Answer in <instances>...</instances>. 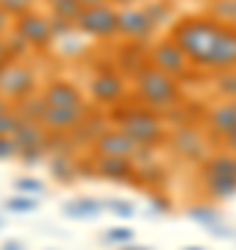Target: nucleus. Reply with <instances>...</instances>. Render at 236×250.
<instances>
[{"label": "nucleus", "instance_id": "f257e3e1", "mask_svg": "<svg viewBox=\"0 0 236 250\" xmlns=\"http://www.w3.org/2000/svg\"><path fill=\"white\" fill-rule=\"evenodd\" d=\"M170 39L181 47L195 70H236V28L209 14L181 17L170 31Z\"/></svg>", "mask_w": 236, "mask_h": 250}, {"label": "nucleus", "instance_id": "f03ea898", "mask_svg": "<svg viewBox=\"0 0 236 250\" xmlns=\"http://www.w3.org/2000/svg\"><path fill=\"white\" fill-rule=\"evenodd\" d=\"M134 95L139 98V103L150 111H167V108H175L178 100H181V83L178 78L167 75V72L156 70V67H147L134 78Z\"/></svg>", "mask_w": 236, "mask_h": 250}, {"label": "nucleus", "instance_id": "7ed1b4c3", "mask_svg": "<svg viewBox=\"0 0 236 250\" xmlns=\"http://www.w3.org/2000/svg\"><path fill=\"white\" fill-rule=\"evenodd\" d=\"M203 187L211 197H234L236 195V156L234 153H211L200 170Z\"/></svg>", "mask_w": 236, "mask_h": 250}, {"label": "nucleus", "instance_id": "20e7f679", "mask_svg": "<svg viewBox=\"0 0 236 250\" xmlns=\"http://www.w3.org/2000/svg\"><path fill=\"white\" fill-rule=\"evenodd\" d=\"M119 128L125 131L139 147H156L167 139V131H164V123L158 120L156 111L150 108H131L128 114H119Z\"/></svg>", "mask_w": 236, "mask_h": 250}, {"label": "nucleus", "instance_id": "39448f33", "mask_svg": "<svg viewBox=\"0 0 236 250\" xmlns=\"http://www.w3.org/2000/svg\"><path fill=\"white\" fill-rule=\"evenodd\" d=\"M75 28L92 39H114V36H119V9H114L111 3L83 9L81 17L75 20Z\"/></svg>", "mask_w": 236, "mask_h": 250}, {"label": "nucleus", "instance_id": "423d86ee", "mask_svg": "<svg viewBox=\"0 0 236 250\" xmlns=\"http://www.w3.org/2000/svg\"><path fill=\"white\" fill-rule=\"evenodd\" d=\"M37 95V72L25 62H9L3 81H0V98H6L14 106L20 100Z\"/></svg>", "mask_w": 236, "mask_h": 250}, {"label": "nucleus", "instance_id": "0eeeda50", "mask_svg": "<svg viewBox=\"0 0 236 250\" xmlns=\"http://www.w3.org/2000/svg\"><path fill=\"white\" fill-rule=\"evenodd\" d=\"M14 34L22 36L25 45L34 47V50H45V47H50V42L56 39L50 17H47V14H39V11H28V14L14 20Z\"/></svg>", "mask_w": 236, "mask_h": 250}, {"label": "nucleus", "instance_id": "6e6552de", "mask_svg": "<svg viewBox=\"0 0 236 250\" xmlns=\"http://www.w3.org/2000/svg\"><path fill=\"white\" fill-rule=\"evenodd\" d=\"M150 67L167 72V75H173V78H183V75L192 70L186 53L175 45L170 36H167V39H158L156 45H150Z\"/></svg>", "mask_w": 236, "mask_h": 250}, {"label": "nucleus", "instance_id": "1a4fd4ad", "mask_svg": "<svg viewBox=\"0 0 236 250\" xmlns=\"http://www.w3.org/2000/svg\"><path fill=\"white\" fill-rule=\"evenodd\" d=\"M170 145L178 156L189 161H209V136L200 131L197 125H178L170 134Z\"/></svg>", "mask_w": 236, "mask_h": 250}, {"label": "nucleus", "instance_id": "9d476101", "mask_svg": "<svg viewBox=\"0 0 236 250\" xmlns=\"http://www.w3.org/2000/svg\"><path fill=\"white\" fill-rule=\"evenodd\" d=\"M203 125L211 136L225 142L231 134H236V100H217L203 111Z\"/></svg>", "mask_w": 236, "mask_h": 250}, {"label": "nucleus", "instance_id": "9b49d317", "mask_svg": "<svg viewBox=\"0 0 236 250\" xmlns=\"http://www.w3.org/2000/svg\"><path fill=\"white\" fill-rule=\"evenodd\" d=\"M92 150H95L98 159H134L139 145L117 125V128H109L106 134L100 136L98 142L92 145Z\"/></svg>", "mask_w": 236, "mask_h": 250}, {"label": "nucleus", "instance_id": "f8f14e48", "mask_svg": "<svg viewBox=\"0 0 236 250\" xmlns=\"http://www.w3.org/2000/svg\"><path fill=\"white\" fill-rule=\"evenodd\" d=\"M156 34V25L145 6H128L119 9V36H125L131 42H147Z\"/></svg>", "mask_w": 236, "mask_h": 250}, {"label": "nucleus", "instance_id": "ddd939ff", "mask_svg": "<svg viewBox=\"0 0 236 250\" xmlns=\"http://www.w3.org/2000/svg\"><path fill=\"white\" fill-rule=\"evenodd\" d=\"M89 95H92L95 103H100V106H117L119 100L125 98V83H122V78H119L117 72L103 70V72H98V75H92Z\"/></svg>", "mask_w": 236, "mask_h": 250}, {"label": "nucleus", "instance_id": "4468645a", "mask_svg": "<svg viewBox=\"0 0 236 250\" xmlns=\"http://www.w3.org/2000/svg\"><path fill=\"white\" fill-rule=\"evenodd\" d=\"M42 98L50 108H81L83 106V95L81 89L70 83V81H50L45 83V89H42Z\"/></svg>", "mask_w": 236, "mask_h": 250}, {"label": "nucleus", "instance_id": "2eb2a0df", "mask_svg": "<svg viewBox=\"0 0 236 250\" xmlns=\"http://www.w3.org/2000/svg\"><path fill=\"white\" fill-rule=\"evenodd\" d=\"M83 120H86V106H81V108H50L47 106V114L42 120V125L50 134H67V131L78 128Z\"/></svg>", "mask_w": 236, "mask_h": 250}, {"label": "nucleus", "instance_id": "dca6fc26", "mask_svg": "<svg viewBox=\"0 0 236 250\" xmlns=\"http://www.w3.org/2000/svg\"><path fill=\"white\" fill-rule=\"evenodd\" d=\"M95 175L125 184V181H134L137 167H134L131 159H98V156H95Z\"/></svg>", "mask_w": 236, "mask_h": 250}, {"label": "nucleus", "instance_id": "f3484780", "mask_svg": "<svg viewBox=\"0 0 236 250\" xmlns=\"http://www.w3.org/2000/svg\"><path fill=\"white\" fill-rule=\"evenodd\" d=\"M47 131L42 123H22L20 125V131L14 134V142H17V156L22 150H39V147H45L47 150Z\"/></svg>", "mask_w": 236, "mask_h": 250}, {"label": "nucleus", "instance_id": "a211bd4d", "mask_svg": "<svg viewBox=\"0 0 236 250\" xmlns=\"http://www.w3.org/2000/svg\"><path fill=\"white\" fill-rule=\"evenodd\" d=\"M14 111L20 114L22 123H42L45 114H47V103H45L42 95H31V98L14 103Z\"/></svg>", "mask_w": 236, "mask_h": 250}, {"label": "nucleus", "instance_id": "6ab92c4d", "mask_svg": "<svg viewBox=\"0 0 236 250\" xmlns=\"http://www.w3.org/2000/svg\"><path fill=\"white\" fill-rule=\"evenodd\" d=\"M100 211H103V203L100 200H92V197H78V200L64 206V214L70 217V220H92Z\"/></svg>", "mask_w": 236, "mask_h": 250}, {"label": "nucleus", "instance_id": "aec40b11", "mask_svg": "<svg viewBox=\"0 0 236 250\" xmlns=\"http://www.w3.org/2000/svg\"><path fill=\"white\" fill-rule=\"evenodd\" d=\"M81 3L78 0H47V14L53 20H64V22H75L81 17Z\"/></svg>", "mask_w": 236, "mask_h": 250}, {"label": "nucleus", "instance_id": "412c9836", "mask_svg": "<svg viewBox=\"0 0 236 250\" xmlns=\"http://www.w3.org/2000/svg\"><path fill=\"white\" fill-rule=\"evenodd\" d=\"M206 14L219 20V22H225V25H234L236 22V0H209Z\"/></svg>", "mask_w": 236, "mask_h": 250}, {"label": "nucleus", "instance_id": "4be33fe9", "mask_svg": "<svg viewBox=\"0 0 236 250\" xmlns=\"http://www.w3.org/2000/svg\"><path fill=\"white\" fill-rule=\"evenodd\" d=\"M214 92L219 100H236V70L214 72Z\"/></svg>", "mask_w": 236, "mask_h": 250}, {"label": "nucleus", "instance_id": "5701e85b", "mask_svg": "<svg viewBox=\"0 0 236 250\" xmlns=\"http://www.w3.org/2000/svg\"><path fill=\"white\" fill-rule=\"evenodd\" d=\"M145 11L150 14V20H153V25H167L170 20H173V3L170 0H150L145 6Z\"/></svg>", "mask_w": 236, "mask_h": 250}, {"label": "nucleus", "instance_id": "b1692460", "mask_svg": "<svg viewBox=\"0 0 236 250\" xmlns=\"http://www.w3.org/2000/svg\"><path fill=\"white\" fill-rule=\"evenodd\" d=\"M50 170H53V175L59 181H73L75 178V164H73V159L67 156V153H59L53 161H50Z\"/></svg>", "mask_w": 236, "mask_h": 250}, {"label": "nucleus", "instance_id": "393cba45", "mask_svg": "<svg viewBox=\"0 0 236 250\" xmlns=\"http://www.w3.org/2000/svg\"><path fill=\"white\" fill-rule=\"evenodd\" d=\"M186 214L192 217V220H197V223H203V225H219V211L214 208V206H192Z\"/></svg>", "mask_w": 236, "mask_h": 250}, {"label": "nucleus", "instance_id": "a878e982", "mask_svg": "<svg viewBox=\"0 0 236 250\" xmlns=\"http://www.w3.org/2000/svg\"><path fill=\"white\" fill-rule=\"evenodd\" d=\"M134 236H137V233L131 231V228H109V231L103 233L106 245H125V248L134 242Z\"/></svg>", "mask_w": 236, "mask_h": 250}, {"label": "nucleus", "instance_id": "bb28decb", "mask_svg": "<svg viewBox=\"0 0 236 250\" xmlns=\"http://www.w3.org/2000/svg\"><path fill=\"white\" fill-rule=\"evenodd\" d=\"M0 9L9 11L11 17L17 20L22 14H28V11H34V0H0Z\"/></svg>", "mask_w": 236, "mask_h": 250}, {"label": "nucleus", "instance_id": "cd10ccee", "mask_svg": "<svg viewBox=\"0 0 236 250\" xmlns=\"http://www.w3.org/2000/svg\"><path fill=\"white\" fill-rule=\"evenodd\" d=\"M20 125H22V120L14 111V106H11V111H6V114L0 117V136H14L20 131Z\"/></svg>", "mask_w": 236, "mask_h": 250}, {"label": "nucleus", "instance_id": "c85d7f7f", "mask_svg": "<svg viewBox=\"0 0 236 250\" xmlns=\"http://www.w3.org/2000/svg\"><path fill=\"white\" fill-rule=\"evenodd\" d=\"M39 206L37 197H28V195H20V197H9L6 200V208L9 211H34Z\"/></svg>", "mask_w": 236, "mask_h": 250}, {"label": "nucleus", "instance_id": "c756f323", "mask_svg": "<svg viewBox=\"0 0 236 250\" xmlns=\"http://www.w3.org/2000/svg\"><path fill=\"white\" fill-rule=\"evenodd\" d=\"M14 189L17 192H25V195H42L45 192V184L37 178H17L14 181Z\"/></svg>", "mask_w": 236, "mask_h": 250}, {"label": "nucleus", "instance_id": "7c9ffc66", "mask_svg": "<svg viewBox=\"0 0 236 250\" xmlns=\"http://www.w3.org/2000/svg\"><path fill=\"white\" fill-rule=\"evenodd\" d=\"M14 156H17L14 136H0V159H14Z\"/></svg>", "mask_w": 236, "mask_h": 250}, {"label": "nucleus", "instance_id": "2f4dec72", "mask_svg": "<svg viewBox=\"0 0 236 250\" xmlns=\"http://www.w3.org/2000/svg\"><path fill=\"white\" fill-rule=\"evenodd\" d=\"M109 208L114 211V214H119V217H134V206L131 203H109Z\"/></svg>", "mask_w": 236, "mask_h": 250}, {"label": "nucleus", "instance_id": "473e14b6", "mask_svg": "<svg viewBox=\"0 0 236 250\" xmlns=\"http://www.w3.org/2000/svg\"><path fill=\"white\" fill-rule=\"evenodd\" d=\"M11 25H14L11 14H9V11H3V9H0V36H3V34H9Z\"/></svg>", "mask_w": 236, "mask_h": 250}, {"label": "nucleus", "instance_id": "72a5a7b5", "mask_svg": "<svg viewBox=\"0 0 236 250\" xmlns=\"http://www.w3.org/2000/svg\"><path fill=\"white\" fill-rule=\"evenodd\" d=\"M106 3H111L114 9H128V6H137V0H106Z\"/></svg>", "mask_w": 236, "mask_h": 250}, {"label": "nucleus", "instance_id": "f704fd0d", "mask_svg": "<svg viewBox=\"0 0 236 250\" xmlns=\"http://www.w3.org/2000/svg\"><path fill=\"white\" fill-rule=\"evenodd\" d=\"M0 62H11V56H9V45H6V39L0 36Z\"/></svg>", "mask_w": 236, "mask_h": 250}, {"label": "nucleus", "instance_id": "c9c22d12", "mask_svg": "<svg viewBox=\"0 0 236 250\" xmlns=\"http://www.w3.org/2000/svg\"><path fill=\"white\" fill-rule=\"evenodd\" d=\"M225 147H228V153H234V156H236V134H231L225 139Z\"/></svg>", "mask_w": 236, "mask_h": 250}, {"label": "nucleus", "instance_id": "e433bc0d", "mask_svg": "<svg viewBox=\"0 0 236 250\" xmlns=\"http://www.w3.org/2000/svg\"><path fill=\"white\" fill-rule=\"evenodd\" d=\"M78 3H81V9H95V6L106 3V0H78Z\"/></svg>", "mask_w": 236, "mask_h": 250}, {"label": "nucleus", "instance_id": "4c0bfd02", "mask_svg": "<svg viewBox=\"0 0 236 250\" xmlns=\"http://www.w3.org/2000/svg\"><path fill=\"white\" fill-rule=\"evenodd\" d=\"M3 250H25V248H22L20 242H14V239H11V242H6V245H3Z\"/></svg>", "mask_w": 236, "mask_h": 250}, {"label": "nucleus", "instance_id": "58836bf2", "mask_svg": "<svg viewBox=\"0 0 236 250\" xmlns=\"http://www.w3.org/2000/svg\"><path fill=\"white\" fill-rule=\"evenodd\" d=\"M6 111H11V103H9L6 98H0V117L6 114Z\"/></svg>", "mask_w": 236, "mask_h": 250}, {"label": "nucleus", "instance_id": "ea45409f", "mask_svg": "<svg viewBox=\"0 0 236 250\" xmlns=\"http://www.w3.org/2000/svg\"><path fill=\"white\" fill-rule=\"evenodd\" d=\"M6 67H9V62H0V81H3V72H6Z\"/></svg>", "mask_w": 236, "mask_h": 250}, {"label": "nucleus", "instance_id": "a19ab883", "mask_svg": "<svg viewBox=\"0 0 236 250\" xmlns=\"http://www.w3.org/2000/svg\"><path fill=\"white\" fill-rule=\"evenodd\" d=\"M125 250H147V248H137V245H128Z\"/></svg>", "mask_w": 236, "mask_h": 250}, {"label": "nucleus", "instance_id": "79ce46f5", "mask_svg": "<svg viewBox=\"0 0 236 250\" xmlns=\"http://www.w3.org/2000/svg\"><path fill=\"white\" fill-rule=\"evenodd\" d=\"M183 250H203V248H183Z\"/></svg>", "mask_w": 236, "mask_h": 250}, {"label": "nucleus", "instance_id": "37998d69", "mask_svg": "<svg viewBox=\"0 0 236 250\" xmlns=\"http://www.w3.org/2000/svg\"><path fill=\"white\" fill-rule=\"evenodd\" d=\"M0 225H3V220H0Z\"/></svg>", "mask_w": 236, "mask_h": 250}, {"label": "nucleus", "instance_id": "c03bdc74", "mask_svg": "<svg viewBox=\"0 0 236 250\" xmlns=\"http://www.w3.org/2000/svg\"><path fill=\"white\" fill-rule=\"evenodd\" d=\"M234 28H236V22H234Z\"/></svg>", "mask_w": 236, "mask_h": 250}]
</instances>
